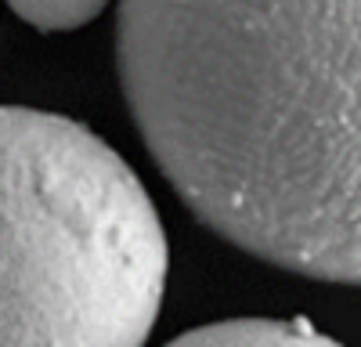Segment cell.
<instances>
[{
    "instance_id": "1",
    "label": "cell",
    "mask_w": 361,
    "mask_h": 347,
    "mask_svg": "<svg viewBox=\"0 0 361 347\" xmlns=\"http://www.w3.org/2000/svg\"><path fill=\"white\" fill-rule=\"evenodd\" d=\"M145 149L221 239L361 286V0H119Z\"/></svg>"
},
{
    "instance_id": "2",
    "label": "cell",
    "mask_w": 361,
    "mask_h": 347,
    "mask_svg": "<svg viewBox=\"0 0 361 347\" xmlns=\"http://www.w3.org/2000/svg\"><path fill=\"white\" fill-rule=\"evenodd\" d=\"M166 268L123 156L69 116L0 105V347H137Z\"/></svg>"
},
{
    "instance_id": "3",
    "label": "cell",
    "mask_w": 361,
    "mask_h": 347,
    "mask_svg": "<svg viewBox=\"0 0 361 347\" xmlns=\"http://www.w3.org/2000/svg\"><path fill=\"white\" fill-rule=\"evenodd\" d=\"M173 343H224V347H329L333 336L318 333L307 318H224L192 333H180Z\"/></svg>"
},
{
    "instance_id": "4",
    "label": "cell",
    "mask_w": 361,
    "mask_h": 347,
    "mask_svg": "<svg viewBox=\"0 0 361 347\" xmlns=\"http://www.w3.org/2000/svg\"><path fill=\"white\" fill-rule=\"evenodd\" d=\"M11 11L40 33H66L94 22L112 0H8Z\"/></svg>"
}]
</instances>
